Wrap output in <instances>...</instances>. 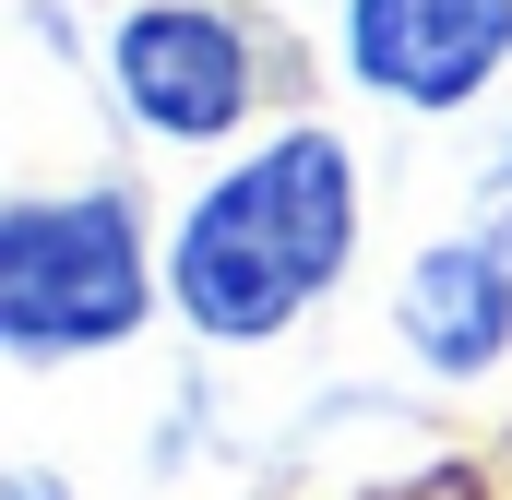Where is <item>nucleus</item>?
<instances>
[{
    "mask_svg": "<svg viewBox=\"0 0 512 500\" xmlns=\"http://www.w3.org/2000/svg\"><path fill=\"white\" fill-rule=\"evenodd\" d=\"M393 334L405 358L441 381H477L512 358V215L501 227H465V239L417 250L405 286H393Z\"/></svg>",
    "mask_w": 512,
    "mask_h": 500,
    "instance_id": "39448f33",
    "label": "nucleus"
},
{
    "mask_svg": "<svg viewBox=\"0 0 512 500\" xmlns=\"http://www.w3.org/2000/svg\"><path fill=\"white\" fill-rule=\"evenodd\" d=\"M346 72L393 108H477L512 72V0H346Z\"/></svg>",
    "mask_w": 512,
    "mask_h": 500,
    "instance_id": "20e7f679",
    "label": "nucleus"
},
{
    "mask_svg": "<svg viewBox=\"0 0 512 500\" xmlns=\"http://www.w3.org/2000/svg\"><path fill=\"white\" fill-rule=\"evenodd\" d=\"M108 84L155 143H227L262 96V48L215 0H131L108 36Z\"/></svg>",
    "mask_w": 512,
    "mask_h": 500,
    "instance_id": "7ed1b4c3",
    "label": "nucleus"
},
{
    "mask_svg": "<svg viewBox=\"0 0 512 500\" xmlns=\"http://www.w3.org/2000/svg\"><path fill=\"white\" fill-rule=\"evenodd\" d=\"M155 262L120 191H24L0 215V346L12 358H96L143 334Z\"/></svg>",
    "mask_w": 512,
    "mask_h": 500,
    "instance_id": "f03ea898",
    "label": "nucleus"
},
{
    "mask_svg": "<svg viewBox=\"0 0 512 500\" xmlns=\"http://www.w3.org/2000/svg\"><path fill=\"white\" fill-rule=\"evenodd\" d=\"M0 500H72V489H60V477H36V465H12V477H0Z\"/></svg>",
    "mask_w": 512,
    "mask_h": 500,
    "instance_id": "423d86ee",
    "label": "nucleus"
},
{
    "mask_svg": "<svg viewBox=\"0 0 512 500\" xmlns=\"http://www.w3.org/2000/svg\"><path fill=\"white\" fill-rule=\"evenodd\" d=\"M346 250H358V167L322 120H298L191 191V215L167 239V298L191 334L262 346L346 274Z\"/></svg>",
    "mask_w": 512,
    "mask_h": 500,
    "instance_id": "f257e3e1",
    "label": "nucleus"
}]
</instances>
